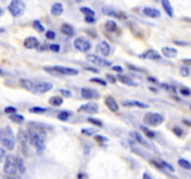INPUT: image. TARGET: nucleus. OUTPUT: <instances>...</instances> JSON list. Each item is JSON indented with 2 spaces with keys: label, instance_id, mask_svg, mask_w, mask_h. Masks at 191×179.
Masks as SVG:
<instances>
[{
  "label": "nucleus",
  "instance_id": "obj_1",
  "mask_svg": "<svg viewBox=\"0 0 191 179\" xmlns=\"http://www.w3.org/2000/svg\"><path fill=\"white\" fill-rule=\"evenodd\" d=\"M20 84L22 88H25L27 91L36 93V94H41L48 93L52 89L53 85L50 82H34L29 79L22 78L20 80Z\"/></svg>",
  "mask_w": 191,
  "mask_h": 179
},
{
  "label": "nucleus",
  "instance_id": "obj_2",
  "mask_svg": "<svg viewBox=\"0 0 191 179\" xmlns=\"http://www.w3.org/2000/svg\"><path fill=\"white\" fill-rule=\"evenodd\" d=\"M45 138H46V132L43 130L40 131H31L29 134V139L31 144L36 147V152L38 155H41L45 150Z\"/></svg>",
  "mask_w": 191,
  "mask_h": 179
},
{
  "label": "nucleus",
  "instance_id": "obj_3",
  "mask_svg": "<svg viewBox=\"0 0 191 179\" xmlns=\"http://www.w3.org/2000/svg\"><path fill=\"white\" fill-rule=\"evenodd\" d=\"M0 142L9 150H12L15 147V136L12 129L10 126L0 130Z\"/></svg>",
  "mask_w": 191,
  "mask_h": 179
},
{
  "label": "nucleus",
  "instance_id": "obj_4",
  "mask_svg": "<svg viewBox=\"0 0 191 179\" xmlns=\"http://www.w3.org/2000/svg\"><path fill=\"white\" fill-rule=\"evenodd\" d=\"M44 71L49 73L52 76H76L78 74V70L75 68H70L62 65H54V66H45Z\"/></svg>",
  "mask_w": 191,
  "mask_h": 179
},
{
  "label": "nucleus",
  "instance_id": "obj_5",
  "mask_svg": "<svg viewBox=\"0 0 191 179\" xmlns=\"http://www.w3.org/2000/svg\"><path fill=\"white\" fill-rule=\"evenodd\" d=\"M26 9L25 3L22 0H11L8 6V10L14 17H20L23 15Z\"/></svg>",
  "mask_w": 191,
  "mask_h": 179
},
{
  "label": "nucleus",
  "instance_id": "obj_6",
  "mask_svg": "<svg viewBox=\"0 0 191 179\" xmlns=\"http://www.w3.org/2000/svg\"><path fill=\"white\" fill-rule=\"evenodd\" d=\"M163 121H164L163 116L159 113H152V112H149V113H147L144 117V122L147 126L157 127L162 124Z\"/></svg>",
  "mask_w": 191,
  "mask_h": 179
},
{
  "label": "nucleus",
  "instance_id": "obj_7",
  "mask_svg": "<svg viewBox=\"0 0 191 179\" xmlns=\"http://www.w3.org/2000/svg\"><path fill=\"white\" fill-rule=\"evenodd\" d=\"M17 163H16V159L15 157L9 155L6 157V161H5V164H4V172L7 174L10 175H13L17 173Z\"/></svg>",
  "mask_w": 191,
  "mask_h": 179
},
{
  "label": "nucleus",
  "instance_id": "obj_8",
  "mask_svg": "<svg viewBox=\"0 0 191 179\" xmlns=\"http://www.w3.org/2000/svg\"><path fill=\"white\" fill-rule=\"evenodd\" d=\"M87 60L95 64V65H98V66H103V67H107V66H111L112 65V63L105 58H103L102 56H99V55H96V54H88L87 55Z\"/></svg>",
  "mask_w": 191,
  "mask_h": 179
},
{
  "label": "nucleus",
  "instance_id": "obj_9",
  "mask_svg": "<svg viewBox=\"0 0 191 179\" xmlns=\"http://www.w3.org/2000/svg\"><path fill=\"white\" fill-rule=\"evenodd\" d=\"M74 46L81 52H88L91 49V43L84 37H78L74 41Z\"/></svg>",
  "mask_w": 191,
  "mask_h": 179
},
{
  "label": "nucleus",
  "instance_id": "obj_10",
  "mask_svg": "<svg viewBox=\"0 0 191 179\" xmlns=\"http://www.w3.org/2000/svg\"><path fill=\"white\" fill-rule=\"evenodd\" d=\"M78 112H82V113H87V114H95L99 112V105L96 103L90 102L83 104L78 108Z\"/></svg>",
  "mask_w": 191,
  "mask_h": 179
},
{
  "label": "nucleus",
  "instance_id": "obj_11",
  "mask_svg": "<svg viewBox=\"0 0 191 179\" xmlns=\"http://www.w3.org/2000/svg\"><path fill=\"white\" fill-rule=\"evenodd\" d=\"M131 135H132V136L133 137V139H134L135 141H137L140 145L144 146V147H147V148L151 149V144H150L144 136H143L139 131H131Z\"/></svg>",
  "mask_w": 191,
  "mask_h": 179
},
{
  "label": "nucleus",
  "instance_id": "obj_12",
  "mask_svg": "<svg viewBox=\"0 0 191 179\" xmlns=\"http://www.w3.org/2000/svg\"><path fill=\"white\" fill-rule=\"evenodd\" d=\"M96 52L105 57L108 56L110 54V45L106 41L100 42L96 47Z\"/></svg>",
  "mask_w": 191,
  "mask_h": 179
},
{
  "label": "nucleus",
  "instance_id": "obj_13",
  "mask_svg": "<svg viewBox=\"0 0 191 179\" xmlns=\"http://www.w3.org/2000/svg\"><path fill=\"white\" fill-rule=\"evenodd\" d=\"M140 58L142 59H147V60H160L161 59V55L155 50H148L147 51H145L143 54L139 55Z\"/></svg>",
  "mask_w": 191,
  "mask_h": 179
},
{
  "label": "nucleus",
  "instance_id": "obj_14",
  "mask_svg": "<svg viewBox=\"0 0 191 179\" xmlns=\"http://www.w3.org/2000/svg\"><path fill=\"white\" fill-rule=\"evenodd\" d=\"M28 138H29V135L23 131H21L19 132V135H18V139L20 141V145L22 148V151L23 153H26L25 150L27 149V144H28Z\"/></svg>",
  "mask_w": 191,
  "mask_h": 179
},
{
  "label": "nucleus",
  "instance_id": "obj_15",
  "mask_svg": "<svg viewBox=\"0 0 191 179\" xmlns=\"http://www.w3.org/2000/svg\"><path fill=\"white\" fill-rule=\"evenodd\" d=\"M122 105L123 106H126V107H139V108H148L149 105L143 103V102H140V101H136V100H127V101H124L122 102Z\"/></svg>",
  "mask_w": 191,
  "mask_h": 179
},
{
  "label": "nucleus",
  "instance_id": "obj_16",
  "mask_svg": "<svg viewBox=\"0 0 191 179\" xmlns=\"http://www.w3.org/2000/svg\"><path fill=\"white\" fill-rule=\"evenodd\" d=\"M81 96L84 99H92V98H99L98 93L93 91L92 89L90 88H82L81 89Z\"/></svg>",
  "mask_w": 191,
  "mask_h": 179
},
{
  "label": "nucleus",
  "instance_id": "obj_17",
  "mask_svg": "<svg viewBox=\"0 0 191 179\" xmlns=\"http://www.w3.org/2000/svg\"><path fill=\"white\" fill-rule=\"evenodd\" d=\"M23 46L26 49H36L39 46V41L35 36H28L23 42Z\"/></svg>",
  "mask_w": 191,
  "mask_h": 179
},
{
  "label": "nucleus",
  "instance_id": "obj_18",
  "mask_svg": "<svg viewBox=\"0 0 191 179\" xmlns=\"http://www.w3.org/2000/svg\"><path fill=\"white\" fill-rule=\"evenodd\" d=\"M105 105L107 106V108H108L109 110H111L112 112H114V113L117 112L118 109H119L116 100H115L113 97H111V96H107V97L105 99Z\"/></svg>",
  "mask_w": 191,
  "mask_h": 179
},
{
  "label": "nucleus",
  "instance_id": "obj_19",
  "mask_svg": "<svg viewBox=\"0 0 191 179\" xmlns=\"http://www.w3.org/2000/svg\"><path fill=\"white\" fill-rule=\"evenodd\" d=\"M144 14L147 17H150V18H159L160 17V11L157 9H154V8H151V7H146L143 10Z\"/></svg>",
  "mask_w": 191,
  "mask_h": 179
},
{
  "label": "nucleus",
  "instance_id": "obj_20",
  "mask_svg": "<svg viewBox=\"0 0 191 179\" xmlns=\"http://www.w3.org/2000/svg\"><path fill=\"white\" fill-rule=\"evenodd\" d=\"M161 52L166 58H174V57L177 56L178 51L176 49H174V48L164 47V48L161 49Z\"/></svg>",
  "mask_w": 191,
  "mask_h": 179
},
{
  "label": "nucleus",
  "instance_id": "obj_21",
  "mask_svg": "<svg viewBox=\"0 0 191 179\" xmlns=\"http://www.w3.org/2000/svg\"><path fill=\"white\" fill-rule=\"evenodd\" d=\"M161 5H162L164 11L167 13V15L170 17H174V10L171 5L170 0H161Z\"/></svg>",
  "mask_w": 191,
  "mask_h": 179
},
{
  "label": "nucleus",
  "instance_id": "obj_22",
  "mask_svg": "<svg viewBox=\"0 0 191 179\" xmlns=\"http://www.w3.org/2000/svg\"><path fill=\"white\" fill-rule=\"evenodd\" d=\"M117 79L120 81L121 83H123L125 85H128V86H131V87L138 86V84L135 81H133L132 78H130L129 77H127L125 75H117Z\"/></svg>",
  "mask_w": 191,
  "mask_h": 179
},
{
  "label": "nucleus",
  "instance_id": "obj_23",
  "mask_svg": "<svg viewBox=\"0 0 191 179\" xmlns=\"http://www.w3.org/2000/svg\"><path fill=\"white\" fill-rule=\"evenodd\" d=\"M63 12V6L62 3H54L52 6V9H51V13L53 15V16H60L62 15Z\"/></svg>",
  "mask_w": 191,
  "mask_h": 179
},
{
  "label": "nucleus",
  "instance_id": "obj_24",
  "mask_svg": "<svg viewBox=\"0 0 191 179\" xmlns=\"http://www.w3.org/2000/svg\"><path fill=\"white\" fill-rule=\"evenodd\" d=\"M102 11L106 16H110V17H114V18H120L119 13L115 9H113L111 7H104L102 9Z\"/></svg>",
  "mask_w": 191,
  "mask_h": 179
},
{
  "label": "nucleus",
  "instance_id": "obj_25",
  "mask_svg": "<svg viewBox=\"0 0 191 179\" xmlns=\"http://www.w3.org/2000/svg\"><path fill=\"white\" fill-rule=\"evenodd\" d=\"M61 32L63 34H64L65 36H72L75 34V31H74L73 26H71L68 24H63L61 26Z\"/></svg>",
  "mask_w": 191,
  "mask_h": 179
},
{
  "label": "nucleus",
  "instance_id": "obj_26",
  "mask_svg": "<svg viewBox=\"0 0 191 179\" xmlns=\"http://www.w3.org/2000/svg\"><path fill=\"white\" fill-rule=\"evenodd\" d=\"M16 159V163H17V168L18 170L20 171V173H21L22 174L25 173L26 171V167L25 165V161H23L22 158H21V157H15Z\"/></svg>",
  "mask_w": 191,
  "mask_h": 179
},
{
  "label": "nucleus",
  "instance_id": "obj_27",
  "mask_svg": "<svg viewBox=\"0 0 191 179\" xmlns=\"http://www.w3.org/2000/svg\"><path fill=\"white\" fill-rule=\"evenodd\" d=\"M105 28L106 31L108 32H116L117 30V22L115 21H107L105 22Z\"/></svg>",
  "mask_w": 191,
  "mask_h": 179
},
{
  "label": "nucleus",
  "instance_id": "obj_28",
  "mask_svg": "<svg viewBox=\"0 0 191 179\" xmlns=\"http://www.w3.org/2000/svg\"><path fill=\"white\" fill-rule=\"evenodd\" d=\"M49 103H50V105H52L53 106H60L61 105H63V100L60 96H52L50 98Z\"/></svg>",
  "mask_w": 191,
  "mask_h": 179
},
{
  "label": "nucleus",
  "instance_id": "obj_29",
  "mask_svg": "<svg viewBox=\"0 0 191 179\" xmlns=\"http://www.w3.org/2000/svg\"><path fill=\"white\" fill-rule=\"evenodd\" d=\"M10 120L15 123H22L25 121V117L22 115H20V114H17V113H13L10 116Z\"/></svg>",
  "mask_w": 191,
  "mask_h": 179
},
{
  "label": "nucleus",
  "instance_id": "obj_30",
  "mask_svg": "<svg viewBox=\"0 0 191 179\" xmlns=\"http://www.w3.org/2000/svg\"><path fill=\"white\" fill-rule=\"evenodd\" d=\"M81 132L84 134V135L91 136V135H93V134L96 133V132H98V130L95 129V128H85V129H82Z\"/></svg>",
  "mask_w": 191,
  "mask_h": 179
},
{
  "label": "nucleus",
  "instance_id": "obj_31",
  "mask_svg": "<svg viewBox=\"0 0 191 179\" xmlns=\"http://www.w3.org/2000/svg\"><path fill=\"white\" fill-rule=\"evenodd\" d=\"M178 165H179L180 167L185 169V170H190V169H191V163H190L188 161L185 160V159H180V160L178 161Z\"/></svg>",
  "mask_w": 191,
  "mask_h": 179
},
{
  "label": "nucleus",
  "instance_id": "obj_32",
  "mask_svg": "<svg viewBox=\"0 0 191 179\" xmlns=\"http://www.w3.org/2000/svg\"><path fill=\"white\" fill-rule=\"evenodd\" d=\"M80 11L85 16H90V17H94L95 16V12L91 9H90L88 7H82V8H80Z\"/></svg>",
  "mask_w": 191,
  "mask_h": 179
},
{
  "label": "nucleus",
  "instance_id": "obj_33",
  "mask_svg": "<svg viewBox=\"0 0 191 179\" xmlns=\"http://www.w3.org/2000/svg\"><path fill=\"white\" fill-rule=\"evenodd\" d=\"M140 128H141V130L145 132V134L148 137V138H154L155 137V132L154 131H152L151 130H149L147 127H146V126H140Z\"/></svg>",
  "mask_w": 191,
  "mask_h": 179
},
{
  "label": "nucleus",
  "instance_id": "obj_34",
  "mask_svg": "<svg viewBox=\"0 0 191 179\" xmlns=\"http://www.w3.org/2000/svg\"><path fill=\"white\" fill-rule=\"evenodd\" d=\"M29 111L31 113H34V114H42V113H45L47 111V108H44V107H39V106H34V107H31L29 109Z\"/></svg>",
  "mask_w": 191,
  "mask_h": 179
},
{
  "label": "nucleus",
  "instance_id": "obj_35",
  "mask_svg": "<svg viewBox=\"0 0 191 179\" xmlns=\"http://www.w3.org/2000/svg\"><path fill=\"white\" fill-rule=\"evenodd\" d=\"M33 27L37 31V32H39V33H43L44 31H45V27L42 25V24L39 21H34V22H33Z\"/></svg>",
  "mask_w": 191,
  "mask_h": 179
},
{
  "label": "nucleus",
  "instance_id": "obj_36",
  "mask_svg": "<svg viewBox=\"0 0 191 179\" xmlns=\"http://www.w3.org/2000/svg\"><path fill=\"white\" fill-rule=\"evenodd\" d=\"M88 121H89V122H90L91 124L95 125L96 127H101V126H103V122H102L99 119L89 118V119H88Z\"/></svg>",
  "mask_w": 191,
  "mask_h": 179
},
{
  "label": "nucleus",
  "instance_id": "obj_37",
  "mask_svg": "<svg viewBox=\"0 0 191 179\" xmlns=\"http://www.w3.org/2000/svg\"><path fill=\"white\" fill-rule=\"evenodd\" d=\"M90 82H94V83H97V84L102 85V86H106V84H107L105 80L100 78H92L90 79Z\"/></svg>",
  "mask_w": 191,
  "mask_h": 179
},
{
  "label": "nucleus",
  "instance_id": "obj_38",
  "mask_svg": "<svg viewBox=\"0 0 191 179\" xmlns=\"http://www.w3.org/2000/svg\"><path fill=\"white\" fill-rule=\"evenodd\" d=\"M68 117H69V113H68V112H66V111H62V112H60V113L58 114V119L60 120H62V121L66 120L68 119Z\"/></svg>",
  "mask_w": 191,
  "mask_h": 179
},
{
  "label": "nucleus",
  "instance_id": "obj_39",
  "mask_svg": "<svg viewBox=\"0 0 191 179\" xmlns=\"http://www.w3.org/2000/svg\"><path fill=\"white\" fill-rule=\"evenodd\" d=\"M180 74L183 76V77H188L189 74H190V71H189V68L187 66H182L180 68Z\"/></svg>",
  "mask_w": 191,
  "mask_h": 179
},
{
  "label": "nucleus",
  "instance_id": "obj_40",
  "mask_svg": "<svg viewBox=\"0 0 191 179\" xmlns=\"http://www.w3.org/2000/svg\"><path fill=\"white\" fill-rule=\"evenodd\" d=\"M173 132L175 134L176 136H178V137H181L183 135V133H184L183 130L180 127H178V126H175V127L173 128Z\"/></svg>",
  "mask_w": 191,
  "mask_h": 179
},
{
  "label": "nucleus",
  "instance_id": "obj_41",
  "mask_svg": "<svg viewBox=\"0 0 191 179\" xmlns=\"http://www.w3.org/2000/svg\"><path fill=\"white\" fill-rule=\"evenodd\" d=\"M127 67L130 69V70H132V71H137V72H146V70L140 68V67H137L135 65H132V64H127Z\"/></svg>",
  "mask_w": 191,
  "mask_h": 179
},
{
  "label": "nucleus",
  "instance_id": "obj_42",
  "mask_svg": "<svg viewBox=\"0 0 191 179\" xmlns=\"http://www.w3.org/2000/svg\"><path fill=\"white\" fill-rule=\"evenodd\" d=\"M4 111H5V113H6V114H13V113H16V112H17V109H16L15 107H13V106H7V107L4 109Z\"/></svg>",
  "mask_w": 191,
  "mask_h": 179
},
{
  "label": "nucleus",
  "instance_id": "obj_43",
  "mask_svg": "<svg viewBox=\"0 0 191 179\" xmlns=\"http://www.w3.org/2000/svg\"><path fill=\"white\" fill-rule=\"evenodd\" d=\"M60 93H62L63 96L66 97V98H69L72 96V93H71L70 91H68V90H63V89H61L60 90Z\"/></svg>",
  "mask_w": 191,
  "mask_h": 179
},
{
  "label": "nucleus",
  "instance_id": "obj_44",
  "mask_svg": "<svg viewBox=\"0 0 191 179\" xmlns=\"http://www.w3.org/2000/svg\"><path fill=\"white\" fill-rule=\"evenodd\" d=\"M60 45L59 44H51L50 45V50L54 51V52H58L60 51Z\"/></svg>",
  "mask_w": 191,
  "mask_h": 179
},
{
  "label": "nucleus",
  "instance_id": "obj_45",
  "mask_svg": "<svg viewBox=\"0 0 191 179\" xmlns=\"http://www.w3.org/2000/svg\"><path fill=\"white\" fill-rule=\"evenodd\" d=\"M180 93L184 96H189L191 94V91H190L189 89H187V88H182L180 90Z\"/></svg>",
  "mask_w": 191,
  "mask_h": 179
},
{
  "label": "nucleus",
  "instance_id": "obj_46",
  "mask_svg": "<svg viewBox=\"0 0 191 179\" xmlns=\"http://www.w3.org/2000/svg\"><path fill=\"white\" fill-rule=\"evenodd\" d=\"M46 37L48 38V39H51V40H52V39H54L55 38V33L53 32V31H48L47 33H46Z\"/></svg>",
  "mask_w": 191,
  "mask_h": 179
},
{
  "label": "nucleus",
  "instance_id": "obj_47",
  "mask_svg": "<svg viewBox=\"0 0 191 179\" xmlns=\"http://www.w3.org/2000/svg\"><path fill=\"white\" fill-rule=\"evenodd\" d=\"M95 141H97L98 143H104V142H106L107 141V138L104 137V136H101V135H96L94 137Z\"/></svg>",
  "mask_w": 191,
  "mask_h": 179
},
{
  "label": "nucleus",
  "instance_id": "obj_48",
  "mask_svg": "<svg viewBox=\"0 0 191 179\" xmlns=\"http://www.w3.org/2000/svg\"><path fill=\"white\" fill-rule=\"evenodd\" d=\"M112 69H113L114 71L117 72V73H122V72H123V68H122V67H121L120 65H115V66L112 67Z\"/></svg>",
  "mask_w": 191,
  "mask_h": 179
},
{
  "label": "nucleus",
  "instance_id": "obj_49",
  "mask_svg": "<svg viewBox=\"0 0 191 179\" xmlns=\"http://www.w3.org/2000/svg\"><path fill=\"white\" fill-rule=\"evenodd\" d=\"M5 156H6V150L0 147V162H2L3 159L5 158Z\"/></svg>",
  "mask_w": 191,
  "mask_h": 179
},
{
  "label": "nucleus",
  "instance_id": "obj_50",
  "mask_svg": "<svg viewBox=\"0 0 191 179\" xmlns=\"http://www.w3.org/2000/svg\"><path fill=\"white\" fill-rule=\"evenodd\" d=\"M161 165H162V167H166L167 169L171 170L172 172H174V168L172 165H170L169 163H167V162H161Z\"/></svg>",
  "mask_w": 191,
  "mask_h": 179
},
{
  "label": "nucleus",
  "instance_id": "obj_51",
  "mask_svg": "<svg viewBox=\"0 0 191 179\" xmlns=\"http://www.w3.org/2000/svg\"><path fill=\"white\" fill-rule=\"evenodd\" d=\"M85 21L89 24H93L95 21V18L94 17H90V16H85Z\"/></svg>",
  "mask_w": 191,
  "mask_h": 179
},
{
  "label": "nucleus",
  "instance_id": "obj_52",
  "mask_svg": "<svg viewBox=\"0 0 191 179\" xmlns=\"http://www.w3.org/2000/svg\"><path fill=\"white\" fill-rule=\"evenodd\" d=\"M106 79H107V81H109L111 83H116V78L111 75H106Z\"/></svg>",
  "mask_w": 191,
  "mask_h": 179
},
{
  "label": "nucleus",
  "instance_id": "obj_53",
  "mask_svg": "<svg viewBox=\"0 0 191 179\" xmlns=\"http://www.w3.org/2000/svg\"><path fill=\"white\" fill-rule=\"evenodd\" d=\"M174 43L179 45V46H186V45H187L186 42H183V41H174Z\"/></svg>",
  "mask_w": 191,
  "mask_h": 179
},
{
  "label": "nucleus",
  "instance_id": "obj_54",
  "mask_svg": "<svg viewBox=\"0 0 191 179\" xmlns=\"http://www.w3.org/2000/svg\"><path fill=\"white\" fill-rule=\"evenodd\" d=\"M85 69H86V70H90V71H92V72H94V73H98V72H99L97 69L91 68V67H85Z\"/></svg>",
  "mask_w": 191,
  "mask_h": 179
},
{
  "label": "nucleus",
  "instance_id": "obj_55",
  "mask_svg": "<svg viewBox=\"0 0 191 179\" xmlns=\"http://www.w3.org/2000/svg\"><path fill=\"white\" fill-rule=\"evenodd\" d=\"M183 63H185V64L191 65V59H184V60H183Z\"/></svg>",
  "mask_w": 191,
  "mask_h": 179
},
{
  "label": "nucleus",
  "instance_id": "obj_56",
  "mask_svg": "<svg viewBox=\"0 0 191 179\" xmlns=\"http://www.w3.org/2000/svg\"><path fill=\"white\" fill-rule=\"evenodd\" d=\"M143 177H144V178H148V179H151L152 178V176H150L149 174H147V173H144V175H143Z\"/></svg>",
  "mask_w": 191,
  "mask_h": 179
},
{
  "label": "nucleus",
  "instance_id": "obj_57",
  "mask_svg": "<svg viewBox=\"0 0 191 179\" xmlns=\"http://www.w3.org/2000/svg\"><path fill=\"white\" fill-rule=\"evenodd\" d=\"M148 80L152 81L153 83H157V80H156L155 78H148Z\"/></svg>",
  "mask_w": 191,
  "mask_h": 179
},
{
  "label": "nucleus",
  "instance_id": "obj_58",
  "mask_svg": "<svg viewBox=\"0 0 191 179\" xmlns=\"http://www.w3.org/2000/svg\"><path fill=\"white\" fill-rule=\"evenodd\" d=\"M3 13H4V10H3L1 7H0V17H1V16L3 15Z\"/></svg>",
  "mask_w": 191,
  "mask_h": 179
},
{
  "label": "nucleus",
  "instance_id": "obj_59",
  "mask_svg": "<svg viewBox=\"0 0 191 179\" xmlns=\"http://www.w3.org/2000/svg\"><path fill=\"white\" fill-rule=\"evenodd\" d=\"M2 74H3V71H2L1 68H0V75H2Z\"/></svg>",
  "mask_w": 191,
  "mask_h": 179
},
{
  "label": "nucleus",
  "instance_id": "obj_60",
  "mask_svg": "<svg viewBox=\"0 0 191 179\" xmlns=\"http://www.w3.org/2000/svg\"><path fill=\"white\" fill-rule=\"evenodd\" d=\"M0 32H4V29H1V28H0Z\"/></svg>",
  "mask_w": 191,
  "mask_h": 179
},
{
  "label": "nucleus",
  "instance_id": "obj_61",
  "mask_svg": "<svg viewBox=\"0 0 191 179\" xmlns=\"http://www.w3.org/2000/svg\"><path fill=\"white\" fill-rule=\"evenodd\" d=\"M154 1H156V2H158V1H159V0H154Z\"/></svg>",
  "mask_w": 191,
  "mask_h": 179
},
{
  "label": "nucleus",
  "instance_id": "obj_62",
  "mask_svg": "<svg viewBox=\"0 0 191 179\" xmlns=\"http://www.w3.org/2000/svg\"><path fill=\"white\" fill-rule=\"evenodd\" d=\"M190 109H191V105H190Z\"/></svg>",
  "mask_w": 191,
  "mask_h": 179
}]
</instances>
